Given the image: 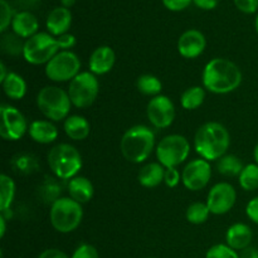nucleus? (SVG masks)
<instances>
[{"label":"nucleus","mask_w":258,"mask_h":258,"mask_svg":"<svg viewBox=\"0 0 258 258\" xmlns=\"http://www.w3.org/2000/svg\"><path fill=\"white\" fill-rule=\"evenodd\" d=\"M203 86L216 95H227L241 86L242 72L238 66L226 58L209 60L203 70Z\"/></svg>","instance_id":"obj_1"},{"label":"nucleus","mask_w":258,"mask_h":258,"mask_svg":"<svg viewBox=\"0 0 258 258\" xmlns=\"http://www.w3.org/2000/svg\"><path fill=\"white\" fill-rule=\"evenodd\" d=\"M231 146V135L219 122H206L194 135V149L207 161H218Z\"/></svg>","instance_id":"obj_2"},{"label":"nucleus","mask_w":258,"mask_h":258,"mask_svg":"<svg viewBox=\"0 0 258 258\" xmlns=\"http://www.w3.org/2000/svg\"><path fill=\"white\" fill-rule=\"evenodd\" d=\"M155 148V134L149 126L136 125L128 128L120 141L123 158L134 164H141L150 158Z\"/></svg>","instance_id":"obj_3"},{"label":"nucleus","mask_w":258,"mask_h":258,"mask_svg":"<svg viewBox=\"0 0 258 258\" xmlns=\"http://www.w3.org/2000/svg\"><path fill=\"white\" fill-rule=\"evenodd\" d=\"M47 160L52 173L62 180H71L77 176L83 165L80 151L73 145L66 143L53 146L48 153Z\"/></svg>","instance_id":"obj_4"},{"label":"nucleus","mask_w":258,"mask_h":258,"mask_svg":"<svg viewBox=\"0 0 258 258\" xmlns=\"http://www.w3.org/2000/svg\"><path fill=\"white\" fill-rule=\"evenodd\" d=\"M37 106L44 117L53 122H58L70 116L72 102L68 92L60 87L45 86L38 92Z\"/></svg>","instance_id":"obj_5"},{"label":"nucleus","mask_w":258,"mask_h":258,"mask_svg":"<svg viewBox=\"0 0 258 258\" xmlns=\"http://www.w3.org/2000/svg\"><path fill=\"white\" fill-rule=\"evenodd\" d=\"M82 204L73 201L72 198L60 197L50 206V224L59 233H71L76 231L82 223Z\"/></svg>","instance_id":"obj_6"},{"label":"nucleus","mask_w":258,"mask_h":258,"mask_svg":"<svg viewBox=\"0 0 258 258\" xmlns=\"http://www.w3.org/2000/svg\"><path fill=\"white\" fill-rule=\"evenodd\" d=\"M60 50L62 48L58 38L53 37L50 33L38 32L25 40L23 57L33 66L47 64Z\"/></svg>","instance_id":"obj_7"},{"label":"nucleus","mask_w":258,"mask_h":258,"mask_svg":"<svg viewBox=\"0 0 258 258\" xmlns=\"http://www.w3.org/2000/svg\"><path fill=\"white\" fill-rule=\"evenodd\" d=\"M190 144L188 139L179 134H173L161 139L156 146V158L165 169L178 168L188 159Z\"/></svg>","instance_id":"obj_8"},{"label":"nucleus","mask_w":258,"mask_h":258,"mask_svg":"<svg viewBox=\"0 0 258 258\" xmlns=\"http://www.w3.org/2000/svg\"><path fill=\"white\" fill-rule=\"evenodd\" d=\"M71 102L77 108H87L95 103L100 93V82L93 73L81 72L68 86Z\"/></svg>","instance_id":"obj_9"},{"label":"nucleus","mask_w":258,"mask_h":258,"mask_svg":"<svg viewBox=\"0 0 258 258\" xmlns=\"http://www.w3.org/2000/svg\"><path fill=\"white\" fill-rule=\"evenodd\" d=\"M44 71L53 82H71L81 73V59L72 50H60L45 64Z\"/></svg>","instance_id":"obj_10"},{"label":"nucleus","mask_w":258,"mask_h":258,"mask_svg":"<svg viewBox=\"0 0 258 258\" xmlns=\"http://www.w3.org/2000/svg\"><path fill=\"white\" fill-rule=\"evenodd\" d=\"M2 125L0 136L7 141H18L29 130L27 118L17 107L10 105H2Z\"/></svg>","instance_id":"obj_11"},{"label":"nucleus","mask_w":258,"mask_h":258,"mask_svg":"<svg viewBox=\"0 0 258 258\" xmlns=\"http://www.w3.org/2000/svg\"><path fill=\"white\" fill-rule=\"evenodd\" d=\"M237 201L236 189L232 184L222 181L213 185L207 196V206L214 216H223L232 211Z\"/></svg>","instance_id":"obj_12"},{"label":"nucleus","mask_w":258,"mask_h":258,"mask_svg":"<svg viewBox=\"0 0 258 258\" xmlns=\"http://www.w3.org/2000/svg\"><path fill=\"white\" fill-rule=\"evenodd\" d=\"M212 178V166L206 159H194L184 166L181 181L188 190L198 191L206 188Z\"/></svg>","instance_id":"obj_13"},{"label":"nucleus","mask_w":258,"mask_h":258,"mask_svg":"<svg viewBox=\"0 0 258 258\" xmlns=\"http://www.w3.org/2000/svg\"><path fill=\"white\" fill-rule=\"evenodd\" d=\"M146 115L156 128H168L175 120V107L168 96L159 95L151 98L146 107Z\"/></svg>","instance_id":"obj_14"},{"label":"nucleus","mask_w":258,"mask_h":258,"mask_svg":"<svg viewBox=\"0 0 258 258\" xmlns=\"http://www.w3.org/2000/svg\"><path fill=\"white\" fill-rule=\"evenodd\" d=\"M207 47V39L203 33L198 29L185 30L179 37L178 52L186 59H194L203 54Z\"/></svg>","instance_id":"obj_15"},{"label":"nucleus","mask_w":258,"mask_h":258,"mask_svg":"<svg viewBox=\"0 0 258 258\" xmlns=\"http://www.w3.org/2000/svg\"><path fill=\"white\" fill-rule=\"evenodd\" d=\"M116 62V54L113 49L108 45L97 47L91 54L88 60L90 72L95 76H102L110 72Z\"/></svg>","instance_id":"obj_16"},{"label":"nucleus","mask_w":258,"mask_h":258,"mask_svg":"<svg viewBox=\"0 0 258 258\" xmlns=\"http://www.w3.org/2000/svg\"><path fill=\"white\" fill-rule=\"evenodd\" d=\"M48 33L53 37L58 38L63 34H67L72 25V13L64 7H57L48 14L45 20Z\"/></svg>","instance_id":"obj_17"},{"label":"nucleus","mask_w":258,"mask_h":258,"mask_svg":"<svg viewBox=\"0 0 258 258\" xmlns=\"http://www.w3.org/2000/svg\"><path fill=\"white\" fill-rule=\"evenodd\" d=\"M253 239V232L251 227L244 223H234L227 229L226 244L234 251H243L251 246Z\"/></svg>","instance_id":"obj_18"},{"label":"nucleus","mask_w":258,"mask_h":258,"mask_svg":"<svg viewBox=\"0 0 258 258\" xmlns=\"http://www.w3.org/2000/svg\"><path fill=\"white\" fill-rule=\"evenodd\" d=\"M12 29L15 34L27 40L37 34L39 29V23L32 12H17L13 19Z\"/></svg>","instance_id":"obj_19"},{"label":"nucleus","mask_w":258,"mask_h":258,"mask_svg":"<svg viewBox=\"0 0 258 258\" xmlns=\"http://www.w3.org/2000/svg\"><path fill=\"white\" fill-rule=\"evenodd\" d=\"M28 134L34 143L42 144V145L54 143L58 138V130L54 123L47 120L33 121L29 125Z\"/></svg>","instance_id":"obj_20"},{"label":"nucleus","mask_w":258,"mask_h":258,"mask_svg":"<svg viewBox=\"0 0 258 258\" xmlns=\"http://www.w3.org/2000/svg\"><path fill=\"white\" fill-rule=\"evenodd\" d=\"M63 130L71 140L82 141L90 136L91 125L87 118L83 117V116L71 115L64 120Z\"/></svg>","instance_id":"obj_21"},{"label":"nucleus","mask_w":258,"mask_h":258,"mask_svg":"<svg viewBox=\"0 0 258 258\" xmlns=\"http://www.w3.org/2000/svg\"><path fill=\"white\" fill-rule=\"evenodd\" d=\"M68 193L70 198L78 202L80 204L88 203L93 198L95 189L91 180L86 176H75L68 181Z\"/></svg>","instance_id":"obj_22"},{"label":"nucleus","mask_w":258,"mask_h":258,"mask_svg":"<svg viewBox=\"0 0 258 258\" xmlns=\"http://www.w3.org/2000/svg\"><path fill=\"white\" fill-rule=\"evenodd\" d=\"M165 168L160 163L145 164L138 175L139 183L145 188H156L164 181Z\"/></svg>","instance_id":"obj_23"},{"label":"nucleus","mask_w":258,"mask_h":258,"mask_svg":"<svg viewBox=\"0 0 258 258\" xmlns=\"http://www.w3.org/2000/svg\"><path fill=\"white\" fill-rule=\"evenodd\" d=\"M2 86L4 93L10 100L19 101L27 93V82L22 76L15 72H9L7 78L2 82Z\"/></svg>","instance_id":"obj_24"},{"label":"nucleus","mask_w":258,"mask_h":258,"mask_svg":"<svg viewBox=\"0 0 258 258\" xmlns=\"http://www.w3.org/2000/svg\"><path fill=\"white\" fill-rule=\"evenodd\" d=\"M206 100V88L201 86L189 87L181 93L180 103L184 110L193 111L201 107Z\"/></svg>","instance_id":"obj_25"},{"label":"nucleus","mask_w":258,"mask_h":258,"mask_svg":"<svg viewBox=\"0 0 258 258\" xmlns=\"http://www.w3.org/2000/svg\"><path fill=\"white\" fill-rule=\"evenodd\" d=\"M15 183L9 175H0V211L2 213L7 212L12 207L15 197Z\"/></svg>","instance_id":"obj_26"},{"label":"nucleus","mask_w":258,"mask_h":258,"mask_svg":"<svg viewBox=\"0 0 258 258\" xmlns=\"http://www.w3.org/2000/svg\"><path fill=\"white\" fill-rule=\"evenodd\" d=\"M24 43L23 38L15 34L14 32H5L3 33L2 40H0V48L4 54L8 55H23V50H24Z\"/></svg>","instance_id":"obj_27"},{"label":"nucleus","mask_w":258,"mask_h":258,"mask_svg":"<svg viewBox=\"0 0 258 258\" xmlns=\"http://www.w3.org/2000/svg\"><path fill=\"white\" fill-rule=\"evenodd\" d=\"M243 168V163L236 155H224L217 161V169L224 176H239Z\"/></svg>","instance_id":"obj_28"},{"label":"nucleus","mask_w":258,"mask_h":258,"mask_svg":"<svg viewBox=\"0 0 258 258\" xmlns=\"http://www.w3.org/2000/svg\"><path fill=\"white\" fill-rule=\"evenodd\" d=\"M136 87H138L139 92H141L143 95L155 97V96L160 95L161 90H163V83L156 76L143 75L138 78Z\"/></svg>","instance_id":"obj_29"},{"label":"nucleus","mask_w":258,"mask_h":258,"mask_svg":"<svg viewBox=\"0 0 258 258\" xmlns=\"http://www.w3.org/2000/svg\"><path fill=\"white\" fill-rule=\"evenodd\" d=\"M238 183L243 190L253 191L258 189V164H247L238 176Z\"/></svg>","instance_id":"obj_30"},{"label":"nucleus","mask_w":258,"mask_h":258,"mask_svg":"<svg viewBox=\"0 0 258 258\" xmlns=\"http://www.w3.org/2000/svg\"><path fill=\"white\" fill-rule=\"evenodd\" d=\"M211 211H209L207 203H202V202H197V203L190 204L186 209V221L191 224H203L208 221L209 216H211Z\"/></svg>","instance_id":"obj_31"},{"label":"nucleus","mask_w":258,"mask_h":258,"mask_svg":"<svg viewBox=\"0 0 258 258\" xmlns=\"http://www.w3.org/2000/svg\"><path fill=\"white\" fill-rule=\"evenodd\" d=\"M13 166H14L15 171H19L22 174H29L37 169V161L32 155L19 154L13 159Z\"/></svg>","instance_id":"obj_32"},{"label":"nucleus","mask_w":258,"mask_h":258,"mask_svg":"<svg viewBox=\"0 0 258 258\" xmlns=\"http://www.w3.org/2000/svg\"><path fill=\"white\" fill-rule=\"evenodd\" d=\"M14 9L8 0H0V32L5 33L14 19Z\"/></svg>","instance_id":"obj_33"},{"label":"nucleus","mask_w":258,"mask_h":258,"mask_svg":"<svg viewBox=\"0 0 258 258\" xmlns=\"http://www.w3.org/2000/svg\"><path fill=\"white\" fill-rule=\"evenodd\" d=\"M206 258H239L237 251L228 246V244H214L207 251Z\"/></svg>","instance_id":"obj_34"},{"label":"nucleus","mask_w":258,"mask_h":258,"mask_svg":"<svg viewBox=\"0 0 258 258\" xmlns=\"http://www.w3.org/2000/svg\"><path fill=\"white\" fill-rule=\"evenodd\" d=\"M71 258H100V254L92 244L83 243L75 249Z\"/></svg>","instance_id":"obj_35"},{"label":"nucleus","mask_w":258,"mask_h":258,"mask_svg":"<svg viewBox=\"0 0 258 258\" xmlns=\"http://www.w3.org/2000/svg\"><path fill=\"white\" fill-rule=\"evenodd\" d=\"M181 180L180 171L176 168H168L165 169V174H164V183L168 188H175Z\"/></svg>","instance_id":"obj_36"},{"label":"nucleus","mask_w":258,"mask_h":258,"mask_svg":"<svg viewBox=\"0 0 258 258\" xmlns=\"http://www.w3.org/2000/svg\"><path fill=\"white\" fill-rule=\"evenodd\" d=\"M233 3L244 14H254L258 10V0H233Z\"/></svg>","instance_id":"obj_37"},{"label":"nucleus","mask_w":258,"mask_h":258,"mask_svg":"<svg viewBox=\"0 0 258 258\" xmlns=\"http://www.w3.org/2000/svg\"><path fill=\"white\" fill-rule=\"evenodd\" d=\"M193 3V0H163V4L170 12H181L186 9Z\"/></svg>","instance_id":"obj_38"},{"label":"nucleus","mask_w":258,"mask_h":258,"mask_svg":"<svg viewBox=\"0 0 258 258\" xmlns=\"http://www.w3.org/2000/svg\"><path fill=\"white\" fill-rule=\"evenodd\" d=\"M246 214L253 223L258 224V196L252 198L246 206Z\"/></svg>","instance_id":"obj_39"},{"label":"nucleus","mask_w":258,"mask_h":258,"mask_svg":"<svg viewBox=\"0 0 258 258\" xmlns=\"http://www.w3.org/2000/svg\"><path fill=\"white\" fill-rule=\"evenodd\" d=\"M12 3L17 8H20V12H29L30 9H33V8L39 4L40 0H12Z\"/></svg>","instance_id":"obj_40"},{"label":"nucleus","mask_w":258,"mask_h":258,"mask_svg":"<svg viewBox=\"0 0 258 258\" xmlns=\"http://www.w3.org/2000/svg\"><path fill=\"white\" fill-rule=\"evenodd\" d=\"M58 40H59L62 50H71V48L76 45V37L73 34H70V33L58 37Z\"/></svg>","instance_id":"obj_41"},{"label":"nucleus","mask_w":258,"mask_h":258,"mask_svg":"<svg viewBox=\"0 0 258 258\" xmlns=\"http://www.w3.org/2000/svg\"><path fill=\"white\" fill-rule=\"evenodd\" d=\"M38 258H70L63 251L58 248H48L43 251Z\"/></svg>","instance_id":"obj_42"},{"label":"nucleus","mask_w":258,"mask_h":258,"mask_svg":"<svg viewBox=\"0 0 258 258\" xmlns=\"http://www.w3.org/2000/svg\"><path fill=\"white\" fill-rule=\"evenodd\" d=\"M193 4L203 10H213L218 5V0H193Z\"/></svg>","instance_id":"obj_43"},{"label":"nucleus","mask_w":258,"mask_h":258,"mask_svg":"<svg viewBox=\"0 0 258 258\" xmlns=\"http://www.w3.org/2000/svg\"><path fill=\"white\" fill-rule=\"evenodd\" d=\"M239 258H258V249L252 246L247 247L246 249H243V251L241 252Z\"/></svg>","instance_id":"obj_44"},{"label":"nucleus","mask_w":258,"mask_h":258,"mask_svg":"<svg viewBox=\"0 0 258 258\" xmlns=\"http://www.w3.org/2000/svg\"><path fill=\"white\" fill-rule=\"evenodd\" d=\"M9 75V72L7 71V67H5L4 62L0 63V82H3V81L7 78V76Z\"/></svg>","instance_id":"obj_45"},{"label":"nucleus","mask_w":258,"mask_h":258,"mask_svg":"<svg viewBox=\"0 0 258 258\" xmlns=\"http://www.w3.org/2000/svg\"><path fill=\"white\" fill-rule=\"evenodd\" d=\"M7 219L4 218V217H0V237H4L5 236V232H7Z\"/></svg>","instance_id":"obj_46"},{"label":"nucleus","mask_w":258,"mask_h":258,"mask_svg":"<svg viewBox=\"0 0 258 258\" xmlns=\"http://www.w3.org/2000/svg\"><path fill=\"white\" fill-rule=\"evenodd\" d=\"M60 3H62V7L70 9L71 7H73V5H75L76 0H60Z\"/></svg>","instance_id":"obj_47"},{"label":"nucleus","mask_w":258,"mask_h":258,"mask_svg":"<svg viewBox=\"0 0 258 258\" xmlns=\"http://www.w3.org/2000/svg\"><path fill=\"white\" fill-rule=\"evenodd\" d=\"M253 158H254V161H256V164H258V143L256 144V146H254Z\"/></svg>","instance_id":"obj_48"},{"label":"nucleus","mask_w":258,"mask_h":258,"mask_svg":"<svg viewBox=\"0 0 258 258\" xmlns=\"http://www.w3.org/2000/svg\"><path fill=\"white\" fill-rule=\"evenodd\" d=\"M254 28H256V32H257V34H258V13H257L256 20H254Z\"/></svg>","instance_id":"obj_49"}]
</instances>
